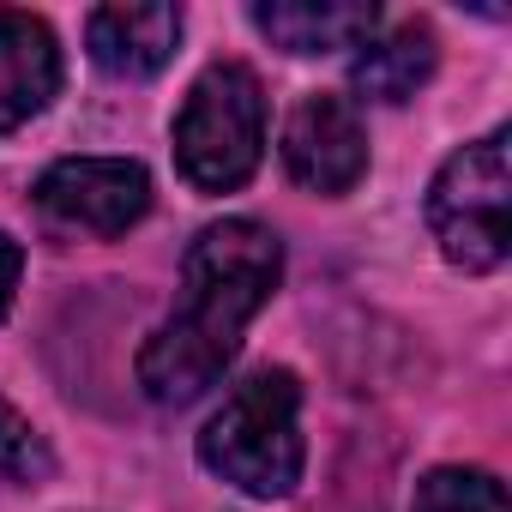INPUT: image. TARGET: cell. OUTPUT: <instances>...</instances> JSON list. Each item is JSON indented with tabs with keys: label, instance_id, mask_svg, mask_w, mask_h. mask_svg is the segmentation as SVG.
Returning a JSON list of instances; mask_svg holds the SVG:
<instances>
[{
	"label": "cell",
	"instance_id": "obj_8",
	"mask_svg": "<svg viewBox=\"0 0 512 512\" xmlns=\"http://www.w3.org/2000/svg\"><path fill=\"white\" fill-rule=\"evenodd\" d=\"M253 25L290 55H332L362 49L380 31V7L374 0H260Z\"/></svg>",
	"mask_w": 512,
	"mask_h": 512
},
{
	"label": "cell",
	"instance_id": "obj_1",
	"mask_svg": "<svg viewBox=\"0 0 512 512\" xmlns=\"http://www.w3.org/2000/svg\"><path fill=\"white\" fill-rule=\"evenodd\" d=\"M284 278V247L266 223L223 217L199 229L181 266V308L139 350V386L151 404H193L235 362L247 320L272 302Z\"/></svg>",
	"mask_w": 512,
	"mask_h": 512
},
{
	"label": "cell",
	"instance_id": "obj_11",
	"mask_svg": "<svg viewBox=\"0 0 512 512\" xmlns=\"http://www.w3.org/2000/svg\"><path fill=\"white\" fill-rule=\"evenodd\" d=\"M410 512H506V488L488 470L446 464V470H428L416 482V506Z\"/></svg>",
	"mask_w": 512,
	"mask_h": 512
},
{
	"label": "cell",
	"instance_id": "obj_3",
	"mask_svg": "<svg viewBox=\"0 0 512 512\" xmlns=\"http://www.w3.org/2000/svg\"><path fill=\"white\" fill-rule=\"evenodd\" d=\"M266 151V91L241 61L205 67L175 115V163L199 193H229L260 169Z\"/></svg>",
	"mask_w": 512,
	"mask_h": 512
},
{
	"label": "cell",
	"instance_id": "obj_10",
	"mask_svg": "<svg viewBox=\"0 0 512 512\" xmlns=\"http://www.w3.org/2000/svg\"><path fill=\"white\" fill-rule=\"evenodd\" d=\"M434 61H440L434 31H428V25H398V31L368 37V43L356 49L350 85H356V97H368V103H410V97L434 79Z\"/></svg>",
	"mask_w": 512,
	"mask_h": 512
},
{
	"label": "cell",
	"instance_id": "obj_13",
	"mask_svg": "<svg viewBox=\"0 0 512 512\" xmlns=\"http://www.w3.org/2000/svg\"><path fill=\"white\" fill-rule=\"evenodd\" d=\"M19 272H25V253H19V241H13V235H0V320H7V308H13Z\"/></svg>",
	"mask_w": 512,
	"mask_h": 512
},
{
	"label": "cell",
	"instance_id": "obj_7",
	"mask_svg": "<svg viewBox=\"0 0 512 512\" xmlns=\"http://www.w3.org/2000/svg\"><path fill=\"white\" fill-rule=\"evenodd\" d=\"M61 91V49L55 31L31 13L0 7V133L25 127Z\"/></svg>",
	"mask_w": 512,
	"mask_h": 512
},
{
	"label": "cell",
	"instance_id": "obj_6",
	"mask_svg": "<svg viewBox=\"0 0 512 512\" xmlns=\"http://www.w3.org/2000/svg\"><path fill=\"white\" fill-rule=\"evenodd\" d=\"M284 169L308 193H350L368 175V133L356 109L332 91H314L284 121Z\"/></svg>",
	"mask_w": 512,
	"mask_h": 512
},
{
	"label": "cell",
	"instance_id": "obj_12",
	"mask_svg": "<svg viewBox=\"0 0 512 512\" xmlns=\"http://www.w3.org/2000/svg\"><path fill=\"white\" fill-rule=\"evenodd\" d=\"M55 476V452L43 446V434L0 398V482H19V488H37Z\"/></svg>",
	"mask_w": 512,
	"mask_h": 512
},
{
	"label": "cell",
	"instance_id": "obj_4",
	"mask_svg": "<svg viewBox=\"0 0 512 512\" xmlns=\"http://www.w3.org/2000/svg\"><path fill=\"white\" fill-rule=\"evenodd\" d=\"M512 169H506V133H488L446 157V169L428 187V229L440 253L464 272H494L512 247Z\"/></svg>",
	"mask_w": 512,
	"mask_h": 512
},
{
	"label": "cell",
	"instance_id": "obj_2",
	"mask_svg": "<svg viewBox=\"0 0 512 512\" xmlns=\"http://www.w3.org/2000/svg\"><path fill=\"white\" fill-rule=\"evenodd\" d=\"M302 386L290 368L247 374L199 434V464L253 500H284L302 482Z\"/></svg>",
	"mask_w": 512,
	"mask_h": 512
},
{
	"label": "cell",
	"instance_id": "obj_5",
	"mask_svg": "<svg viewBox=\"0 0 512 512\" xmlns=\"http://www.w3.org/2000/svg\"><path fill=\"white\" fill-rule=\"evenodd\" d=\"M37 211L61 235H127L151 211V175L127 157H67L37 181Z\"/></svg>",
	"mask_w": 512,
	"mask_h": 512
},
{
	"label": "cell",
	"instance_id": "obj_9",
	"mask_svg": "<svg viewBox=\"0 0 512 512\" xmlns=\"http://www.w3.org/2000/svg\"><path fill=\"white\" fill-rule=\"evenodd\" d=\"M91 61L115 79H151L169 67L181 43V13L175 7H97L85 25Z\"/></svg>",
	"mask_w": 512,
	"mask_h": 512
}]
</instances>
